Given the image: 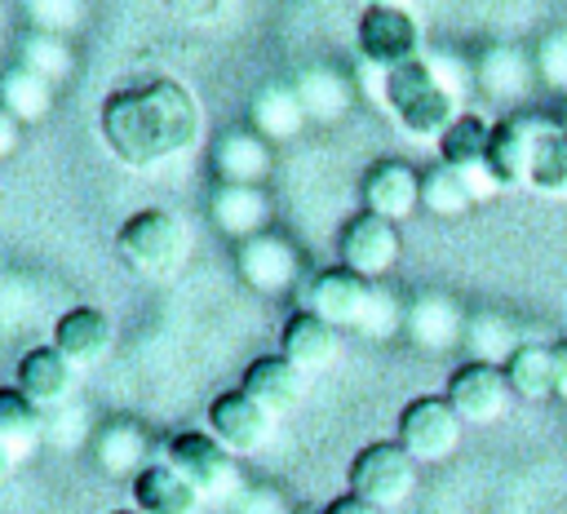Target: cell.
<instances>
[{"instance_id":"9","label":"cell","mask_w":567,"mask_h":514,"mask_svg":"<svg viewBox=\"0 0 567 514\" xmlns=\"http://www.w3.org/2000/svg\"><path fill=\"white\" fill-rule=\"evenodd\" d=\"M443 399L452 403V412H456L465 425H487V421L505 417L514 390H509V381H505V368L470 359V363H461V368L447 377Z\"/></svg>"},{"instance_id":"22","label":"cell","mask_w":567,"mask_h":514,"mask_svg":"<svg viewBox=\"0 0 567 514\" xmlns=\"http://www.w3.org/2000/svg\"><path fill=\"white\" fill-rule=\"evenodd\" d=\"M213 217L226 235L235 239H252L261 235L266 217H270V199L261 186H235V182H221L213 191Z\"/></svg>"},{"instance_id":"32","label":"cell","mask_w":567,"mask_h":514,"mask_svg":"<svg viewBox=\"0 0 567 514\" xmlns=\"http://www.w3.org/2000/svg\"><path fill=\"white\" fill-rule=\"evenodd\" d=\"M297 97H301V111H310V115H341V106H346V84H341L332 71H310V75L301 80Z\"/></svg>"},{"instance_id":"3","label":"cell","mask_w":567,"mask_h":514,"mask_svg":"<svg viewBox=\"0 0 567 514\" xmlns=\"http://www.w3.org/2000/svg\"><path fill=\"white\" fill-rule=\"evenodd\" d=\"M115 253L133 275H168L186 257V226L168 208H137L120 226Z\"/></svg>"},{"instance_id":"25","label":"cell","mask_w":567,"mask_h":514,"mask_svg":"<svg viewBox=\"0 0 567 514\" xmlns=\"http://www.w3.org/2000/svg\"><path fill=\"white\" fill-rule=\"evenodd\" d=\"M505 381L514 390V399L523 403H540L554 394V359H549V346L540 341H523L505 363Z\"/></svg>"},{"instance_id":"7","label":"cell","mask_w":567,"mask_h":514,"mask_svg":"<svg viewBox=\"0 0 567 514\" xmlns=\"http://www.w3.org/2000/svg\"><path fill=\"white\" fill-rule=\"evenodd\" d=\"M359 53L381 71L416 62V53H421L416 18L408 9H399V4H368L359 13Z\"/></svg>"},{"instance_id":"26","label":"cell","mask_w":567,"mask_h":514,"mask_svg":"<svg viewBox=\"0 0 567 514\" xmlns=\"http://www.w3.org/2000/svg\"><path fill=\"white\" fill-rule=\"evenodd\" d=\"M487 137L492 124L478 115H456L452 128L439 137V164L461 168V173H483L487 168Z\"/></svg>"},{"instance_id":"31","label":"cell","mask_w":567,"mask_h":514,"mask_svg":"<svg viewBox=\"0 0 567 514\" xmlns=\"http://www.w3.org/2000/svg\"><path fill=\"white\" fill-rule=\"evenodd\" d=\"M0 106H9L18 120H40L49 111V80L31 66H18L0 84Z\"/></svg>"},{"instance_id":"17","label":"cell","mask_w":567,"mask_h":514,"mask_svg":"<svg viewBox=\"0 0 567 514\" xmlns=\"http://www.w3.org/2000/svg\"><path fill=\"white\" fill-rule=\"evenodd\" d=\"M239 390L248 399H257L270 417H284L301 403V390H306V372L292 368L284 354H257L248 368H244V381Z\"/></svg>"},{"instance_id":"41","label":"cell","mask_w":567,"mask_h":514,"mask_svg":"<svg viewBox=\"0 0 567 514\" xmlns=\"http://www.w3.org/2000/svg\"><path fill=\"white\" fill-rule=\"evenodd\" d=\"M368 4H394V0H368Z\"/></svg>"},{"instance_id":"4","label":"cell","mask_w":567,"mask_h":514,"mask_svg":"<svg viewBox=\"0 0 567 514\" xmlns=\"http://www.w3.org/2000/svg\"><path fill=\"white\" fill-rule=\"evenodd\" d=\"M346 479H350V492L363 496L368 505L394 510L416 487V461L403 452L399 439H381V443H368V448L354 452Z\"/></svg>"},{"instance_id":"28","label":"cell","mask_w":567,"mask_h":514,"mask_svg":"<svg viewBox=\"0 0 567 514\" xmlns=\"http://www.w3.org/2000/svg\"><path fill=\"white\" fill-rule=\"evenodd\" d=\"M465 346H470V354L478 359V363H505L523 341L514 337V323L505 319V315H492V310H483V315H470L465 319Z\"/></svg>"},{"instance_id":"6","label":"cell","mask_w":567,"mask_h":514,"mask_svg":"<svg viewBox=\"0 0 567 514\" xmlns=\"http://www.w3.org/2000/svg\"><path fill=\"white\" fill-rule=\"evenodd\" d=\"M554 120L549 115H532V111H509L492 124L487 137V173L492 182L505 186H527L532 182V160H536V142L545 137Z\"/></svg>"},{"instance_id":"30","label":"cell","mask_w":567,"mask_h":514,"mask_svg":"<svg viewBox=\"0 0 567 514\" xmlns=\"http://www.w3.org/2000/svg\"><path fill=\"white\" fill-rule=\"evenodd\" d=\"M545 195H567V133L558 124L545 128V137L536 142V160H532V182Z\"/></svg>"},{"instance_id":"24","label":"cell","mask_w":567,"mask_h":514,"mask_svg":"<svg viewBox=\"0 0 567 514\" xmlns=\"http://www.w3.org/2000/svg\"><path fill=\"white\" fill-rule=\"evenodd\" d=\"M221 182H235V186H257L266 173H270V146L266 137L239 128V133H226L217 142V155H213Z\"/></svg>"},{"instance_id":"37","label":"cell","mask_w":567,"mask_h":514,"mask_svg":"<svg viewBox=\"0 0 567 514\" xmlns=\"http://www.w3.org/2000/svg\"><path fill=\"white\" fill-rule=\"evenodd\" d=\"M549 359H554V394L567 399V337L549 346Z\"/></svg>"},{"instance_id":"1","label":"cell","mask_w":567,"mask_h":514,"mask_svg":"<svg viewBox=\"0 0 567 514\" xmlns=\"http://www.w3.org/2000/svg\"><path fill=\"white\" fill-rule=\"evenodd\" d=\"M97 128L120 164L155 168L199 142V102L182 80H137L106 93Z\"/></svg>"},{"instance_id":"40","label":"cell","mask_w":567,"mask_h":514,"mask_svg":"<svg viewBox=\"0 0 567 514\" xmlns=\"http://www.w3.org/2000/svg\"><path fill=\"white\" fill-rule=\"evenodd\" d=\"M111 514H137V510H111Z\"/></svg>"},{"instance_id":"23","label":"cell","mask_w":567,"mask_h":514,"mask_svg":"<svg viewBox=\"0 0 567 514\" xmlns=\"http://www.w3.org/2000/svg\"><path fill=\"white\" fill-rule=\"evenodd\" d=\"M93 456L106 474H128L137 479L151 461H146V430L137 421H106L93 439Z\"/></svg>"},{"instance_id":"2","label":"cell","mask_w":567,"mask_h":514,"mask_svg":"<svg viewBox=\"0 0 567 514\" xmlns=\"http://www.w3.org/2000/svg\"><path fill=\"white\" fill-rule=\"evenodd\" d=\"M385 102L412 137H443L456 120V97L439 84L434 66L421 58L385 71Z\"/></svg>"},{"instance_id":"14","label":"cell","mask_w":567,"mask_h":514,"mask_svg":"<svg viewBox=\"0 0 567 514\" xmlns=\"http://www.w3.org/2000/svg\"><path fill=\"white\" fill-rule=\"evenodd\" d=\"M235 270L248 288L257 292H284L292 279H297V248L284 239V235H252V239H239L235 248Z\"/></svg>"},{"instance_id":"27","label":"cell","mask_w":567,"mask_h":514,"mask_svg":"<svg viewBox=\"0 0 567 514\" xmlns=\"http://www.w3.org/2000/svg\"><path fill=\"white\" fill-rule=\"evenodd\" d=\"M40 408L18 386H0V443L13 452V461H22L40 443Z\"/></svg>"},{"instance_id":"10","label":"cell","mask_w":567,"mask_h":514,"mask_svg":"<svg viewBox=\"0 0 567 514\" xmlns=\"http://www.w3.org/2000/svg\"><path fill=\"white\" fill-rule=\"evenodd\" d=\"M164 461L199 492V496H217L230 487L235 479V456L208 434V430H182L164 443Z\"/></svg>"},{"instance_id":"16","label":"cell","mask_w":567,"mask_h":514,"mask_svg":"<svg viewBox=\"0 0 567 514\" xmlns=\"http://www.w3.org/2000/svg\"><path fill=\"white\" fill-rule=\"evenodd\" d=\"M501 186L492 182V173H461V168H447V164H434L421 173V208H430L434 217H461L470 213L478 199L496 195Z\"/></svg>"},{"instance_id":"21","label":"cell","mask_w":567,"mask_h":514,"mask_svg":"<svg viewBox=\"0 0 567 514\" xmlns=\"http://www.w3.org/2000/svg\"><path fill=\"white\" fill-rule=\"evenodd\" d=\"M128 492L137 514H195L204 501L168 461H151L137 479H128Z\"/></svg>"},{"instance_id":"34","label":"cell","mask_w":567,"mask_h":514,"mask_svg":"<svg viewBox=\"0 0 567 514\" xmlns=\"http://www.w3.org/2000/svg\"><path fill=\"white\" fill-rule=\"evenodd\" d=\"M540 75L549 84H567V31H554L540 40Z\"/></svg>"},{"instance_id":"35","label":"cell","mask_w":567,"mask_h":514,"mask_svg":"<svg viewBox=\"0 0 567 514\" xmlns=\"http://www.w3.org/2000/svg\"><path fill=\"white\" fill-rule=\"evenodd\" d=\"M164 4H168V13H177L186 22H213L226 9V0H164Z\"/></svg>"},{"instance_id":"33","label":"cell","mask_w":567,"mask_h":514,"mask_svg":"<svg viewBox=\"0 0 567 514\" xmlns=\"http://www.w3.org/2000/svg\"><path fill=\"white\" fill-rule=\"evenodd\" d=\"M230 514H292L284 492L266 487V483H252V487H239L235 492V510Z\"/></svg>"},{"instance_id":"20","label":"cell","mask_w":567,"mask_h":514,"mask_svg":"<svg viewBox=\"0 0 567 514\" xmlns=\"http://www.w3.org/2000/svg\"><path fill=\"white\" fill-rule=\"evenodd\" d=\"M403 332H408L421 350H452L456 341H465V315L456 310L452 297H443V292H421V297L403 310Z\"/></svg>"},{"instance_id":"15","label":"cell","mask_w":567,"mask_h":514,"mask_svg":"<svg viewBox=\"0 0 567 514\" xmlns=\"http://www.w3.org/2000/svg\"><path fill=\"white\" fill-rule=\"evenodd\" d=\"M13 386L44 412V408H62L71 399V386H75V363L58 350V346H31L22 359H18V372H13Z\"/></svg>"},{"instance_id":"39","label":"cell","mask_w":567,"mask_h":514,"mask_svg":"<svg viewBox=\"0 0 567 514\" xmlns=\"http://www.w3.org/2000/svg\"><path fill=\"white\" fill-rule=\"evenodd\" d=\"M9 470H13V452L0 443V474H9Z\"/></svg>"},{"instance_id":"29","label":"cell","mask_w":567,"mask_h":514,"mask_svg":"<svg viewBox=\"0 0 567 514\" xmlns=\"http://www.w3.org/2000/svg\"><path fill=\"white\" fill-rule=\"evenodd\" d=\"M478 84L492 97H518L527 89V58L509 44H496L478 58Z\"/></svg>"},{"instance_id":"5","label":"cell","mask_w":567,"mask_h":514,"mask_svg":"<svg viewBox=\"0 0 567 514\" xmlns=\"http://www.w3.org/2000/svg\"><path fill=\"white\" fill-rule=\"evenodd\" d=\"M461 430H465V421L452 412V403L443 394H421L399 412L394 439L403 443V452L416 465H434L461 448Z\"/></svg>"},{"instance_id":"13","label":"cell","mask_w":567,"mask_h":514,"mask_svg":"<svg viewBox=\"0 0 567 514\" xmlns=\"http://www.w3.org/2000/svg\"><path fill=\"white\" fill-rule=\"evenodd\" d=\"M359 199H363V213L403 222L421 208V173L408 160H377L359 182Z\"/></svg>"},{"instance_id":"18","label":"cell","mask_w":567,"mask_h":514,"mask_svg":"<svg viewBox=\"0 0 567 514\" xmlns=\"http://www.w3.org/2000/svg\"><path fill=\"white\" fill-rule=\"evenodd\" d=\"M111 337H115L111 332V319L97 306H71V310L58 315L49 346H58L75 368H93L97 359H106Z\"/></svg>"},{"instance_id":"12","label":"cell","mask_w":567,"mask_h":514,"mask_svg":"<svg viewBox=\"0 0 567 514\" xmlns=\"http://www.w3.org/2000/svg\"><path fill=\"white\" fill-rule=\"evenodd\" d=\"M270 425L275 417L248 399L239 386L235 390H221L213 403H208V434L230 452V456H248V452H261L266 439H270Z\"/></svg>"},{"instance_id":"19","label":"cell","mask_w":567,"mask_h":514,"mask_svg":"<svg viewBox=\"0 0 567 514\" xmlns=\"http://www.w3.org/2000/svg\"><path fill=\"white\" fill-rule=\"evenodd\" d=\"M279 354L301 372H319V368H328L337 359V328L301 306L279 328Z\"/></svg>"},{"instance_id":"8","label":"cell","mask_w":567,"mask_h":514,"mask_svg":"<svg viewBox=\"0 0 567 514\" xmlns=\"http://www.w3.org/2000/svg\"><path fill=\"white\" fill-rule=\"evenodd\" d=\"M403 253V239H399V222H385L377 213H354L341 235H337V257L346 270L363 275V279H381L385 270H394Z\"/></svg>"},{"instance_id":"11","label":"cell","mask_w":567,"mask_h":514,"mask_svg":"<svg viewBox=\"0 0 567 514\" xmlns=\"http://www.w3.org/2000/svg\"><path fill=\"white\" fill-rule=\"evenodd\" d=\"M372 297H377L372 279H363V275H354V270H346V266L337 261V266H328V270H319V275L310 279V288H306V310H315V315H319L323 323H332V328H363Z\"/></svg>"},{"instance_id":"36","label":"cell","mask_w":567,"mask_h":514,"mask_svg":"<svg viewBox=\"0 0 567 514\" xmlns=\"http://www.w3.org/2000/svg\"><path fill=\"white\" fill-rule=\"evenodd\" d=\"M323 514H385V510L368 505V501H363V496H354V492H341V496H332V501L323 505Z\"/></svg>"},{"instance_id":"38","label":"cell","mask_w":567,"mask_h":514,"mask_svg":"<svg viewBox=\"0 0 567 514\" xmlns=\"http://www.w3.org/2000/svg\"><path fill=\"white\" fill-rule=\"evenodd\" d=\"M18 151V115L9 106H0V160Z\"/></svg>"}]
</instances>
